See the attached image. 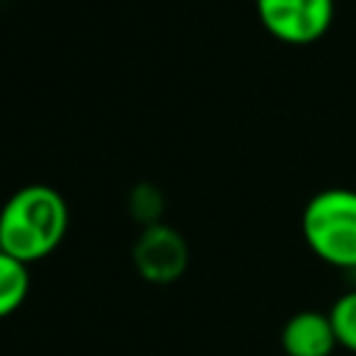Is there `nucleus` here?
<instances>
[{"label": "nucleus", "mask_w": 356, "mask_h": 356, "mask_svg": "<svg viewBox=\"0 0 356 356\" xmlns=\"http://www.w3.org/2000/svg\"><path fill=\"white\" fill-rule=\"evenodd\" d=\"M67 228L70 209L64 195L44 184H28L0 209V250L33 264L64 242Z\"/></svg>", "instance_id": "1"}, {"label": "nucleus", "mask_w": 356, "mask_h": 356, "mask_svg": "<svg viewBox=\"0 0 356 356\" xmlns=\"http://www.w3.org/2000/svg\"><path fill=\"white\" fill-rule=\"evenodd\" d=\"M300 231L317 259L334 267H356V192L323 189L309 197Z\"/></svg>", "instance_id": "2"}, {"label": "nucleus", "mask_w": 356, "mask_h": 356, "mask_svg": "<svg viewBox=\"0 0 356 356\" xmlns=\"http://www.w3.org/2000/svg\"><path fill=\"white\" fill-rule=\"evenodd\" d=\"M261 25L286 44L320 39L334 17V0H256Z\"/></svg>", "instance_id": "3"}, {"label": "nucleus", "mask_w": 356, "mask_h": 356, "mask_svg": "<svg viewBox=\"0 0 356 356\" xmlns=\"http://www.w3.org/2000/svg\"><path fill=\"white\" fill-rule=\"evenodd\" d=\"M131 256L136 273L150 284H172L184 275L189 264V248L184 236L164 222L145 225V231L134 242Z\"/></svg>", "instance_id": "4"}, {"label": "nucleus", "mask_w": 356, "mask_h": 356, "mask_svg": "<svg viewBox=\"0 0 356 356\" xmlns=\"http://www.w3.org/2000/svg\"><path fill=\"white\" fill-rule=\"evenodd\" d=\"M339 345L328 314L306 309L292 314L281 328V348L286 356H331Z\"/></svg>", "instance_id": "5"}, {"label": "nucleus", "mask_w": 356, "mask_h": 356, "mask_svg": "<svg viewBox=\"0 0 356 356\" xmlns=\"http://www.w3.org/2000/svg\"><path fill=\"white\" fill-rule=\"evenodd\" d=\"M28 289H31L28 264L0 250V320L14 314L25 303Z\"/></svg>", "instance_id": "6"}, {"label": "nucleus", "mask_w": 356, "mask_h": 356, "mask_svg": "<svg viewBox=\"0 0 356 356\" xmlns=\"http://www.w3.org/2000/svg\"><path fill=\"white\" fill-rule=\"evenodd\" d=\"M328 317L334 323V331H337L339 345H345L348 350L356 353V289L353 292H345L342 298H337V303L331 306Z\"/></svg>", "instance_id": "7"}]
</instances>
